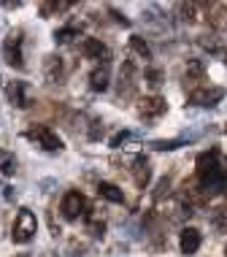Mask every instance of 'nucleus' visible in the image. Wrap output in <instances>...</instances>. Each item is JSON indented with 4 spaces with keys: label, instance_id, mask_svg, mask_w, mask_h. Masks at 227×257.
<instances>
[{
    "label": "nucleus",
    "instance_id": "2",
    "mask_svg": "<svg viewBox=\"0 0 227 257\" xmlns=\"http://www.w3.org/2000/svg\"><path fill=\"white\" fill-rule=\"evenodd\" d=\"M38 230V219L36 214L30 211V208H19L17 219H14V227H11V238L14 244H27V241L36 235Z\"/></svg>",
    "mask_w": 227,
    "mask_h": 257
},
{
    "label": "nucleus",
    "instance_id": "17",
    "mask_svg": "<svg viewBox=\"0 0 227 257\" xmlns=\"http://www.w3.org/2000/svg\"><path fill=\"white\" fill-rule=\"evenodd\" d=\"M146 81H149L151 87L162 84V71H157V68H149V71H146Z\"/></svg>",
    "mask_w": 227,
    "mask_h": 257
},
{
    "label": "nucleus",
    "instance_id": "22",
    "mask_svg": "<svg viewBox=\"0 0 227 257\" xmlns=\"http://www.w3.org/2000/svg\"><path fill=\"white\" fill-rule=\"evenodd\" d=\"M103 230H106V225H103V222H92V225H89V233H92L95 238H100Z\"/></svg>",
    "mask_w": 227,
    "mask_h": 257
},
{
    "label": "nucleus",
    "instance_id": "14",
    "mask_svg": "<svg viewBox=\"0 0 227 257\" xmlns=\"http://www.w3.org/2000/svg\"><path fill=\"white\" fill-rule=\"evenodd\" d=\"M60 76H63V60L52 54V57H46V79L60 81Z\"/></svg>",
    "mask_w": 227,
    "mask_h": 257
},
{
    "label": "nucleus",
    "instance_id": "1",
    "mask_svg": "<svg viewBox=\"0 0 227 257\" xmlns=\"http://www.w3.org/2000/svg\"><path fill=\"white\" fill-rule=\"evenodd\" d=\"M197 182L208 195L227 190V168L219 163V149H208L197 155Z\"/></svg>",
    "mask_w": 227,
    "mask_h": 257
},
{
    "label": "nucleus",
    "instance_id": "20",
    "mask_svg": "<svg viewBox=\"0 0 227 257\" xmlns=\"http://www.w3.org/2000/svg\"><path fill=\"white\" fill-rule=\"evenodd\" d=\"M127 138H130V130H122V133H116V136L111 138V149H119L122 144L127 141Z\"/></svg>",
    "mask_w": 227,
    "mask_h": 257
},
{
    "label": "nucleus",
    "instance_id": "13",
    "mask_svg": "<svg viewBox=\"0 0 227 257\" xmlns=\"http://www.w3.org/2000/svg\"><path fill=\"white\" fill-rule=\"evenodd\" d=\"M98 195L111 200V203H122V200H125V192H122L116 184H111V182H100L98 184Z\"/></svg>",
    "mask_w": 227,
    "mask_h": 257
},
{
    "label": "nucleus",
    "instance_id": "6",
    "mask_svg": "<svg viewBox=\"0 0 227 257\" xmlns=\"http://www.w3.org/2000/svg\"><path fill=\"white\" fill-rule=\"evenodd\" d=\"M224 98L222 87H197L189 92V103L192 106H216L219 100Z\"/></svg>",
    "mask_w": 227,
    "mask_h": 257
},
{
    "label": "nucleus",
    "instance_id": "4",
    "mask_svg": "<svg viewBox=\"0 0 227 257\" xmlns=\"http://www.w3.org/2000/svg\"><path fill=\"white\" fill-rule=\"evenodd\" d=\"M27 138L38 141L46 152H60V149H63V138L54 133L49 124H33V127L27 130Z\"/></svg>",
    "mask_w": 227,
    "mask_h": 257
},
{
    "label": "nucleus",
    "instance_id": "9",
    "mask_svg": "<svg viewBox=\"0 0 227 257\" xmlns=\"http://www.w3.org/2000/svg\"><path fill=\"white\" fill-rule=\"evenodd\" d=\"M130 173H133V182H135V184H138L141 190H143V187L149 184V179H151V168H149V160L143 157V155H138V157L133 160V168H130Z\"/></svg>",
    "mask_w": 227,
    "mask_h": 257
},
{
    "label": "nucleus",
    "instance_id": "8",
    "mask_svg": "<svg viewBox=\"0 0 227 257\" xmlns=\"http://www.w3.org/2000/svg\"><path fill=\"white\" fill-rule=\"evenodd\" d=\"M162 111H165V98H160V95L143 98L141 106H138V114L143 116V119H154V116H160Z\"/></svg>",
    "mask_w": 227,
    "mask_h": 257
},
{
    "label": "nucleus",
    "instance_id": "12",
    "mask_svg": "<svg viewBox=\"0 0 227 257\" xmlns=\"http://www.w3.org/2000/svg\"><path fill=\"white\" fill-rule=\"evenodd\" d=\"M6 95H9V100L17 108H27V84L25 81H11V84L6 87Z\"/></svg>",
    "mask_w": 227,
    "mask_h": 257
},
{
    "label": "nucleus",
    "instance_id": "3",
    "mask_svg": "<svg viewBox=\"0 0 227 257\" xmlns=\"http://www.w3.org/2000/svg\"><path fill=\"white\" fill-rule=\"evenodd\" d=\"M3 57L11 68H25V54H22V30H11L3 41Z\"/></svg>",
    "mask_w": 227,
    "mask_h": 257
},
{
    "label": "nucleus",
    "instance_id": "19",
    "mask_svg": "<svg viewBox=\"0 0 227 257\" xmlns=\"http://www.w3.org/2000/svg\"><path fill=\"white\" fill-rule=\"evenodd\" d=\"M98 138H103V122L95 119L92 127H89V141H98Z\"/></svg>",
    "mask_w": 227,
    "mask_h": 257
},
{
    "label": "nucleus",
    "instance_id": "15",
    "mask_svg": "<svg viewBox=\"0 0 227 257\" xmlns=\"http://www.w3.org/2000/svg\"><path fill=\"white\" fill-rule=\"evenodd\" d=\"M130 49L138 54V57H143V60H151V49H149V44H146L141 36H133V38H130Z\"/></svg>",
    "mask_w": 227,
    "mask_h": 257
},
{
    "label": "nucleus",
    "instance_id": "24",
    "mask_svg": "<svg viewBox=\"0 0 227 257\" xmlns=\"http://www.w3.org/2000/svg\"><path fill=\"white\" fill-rule=\"evenodd\" d=\"M224 252H227V249H224Z\"/></svg>",
    "mask_w": 227,
    "mask_h": 257
},
{
    "label": "nucleus",
    "instance_id": "10",
    "mask_svg": "<svg viewBox=\"0 0 227 257\" xmlns=\"http://www.w3.org/2000/svg\"><path fill=\"white\" fill-rule=\"evenodd\" d=\"M81 54L87 60H108V46L103 44L100 38H87L81 44Z\"/></svg>",
    "mask_w": 227,
    "mask_h": 257
},
{
    "label": "nucleus",
    "instance_id": "5",
    "mask_svg": "<svg viewBox=\"0 0 227 257\" xmlns=\"http://www.w3.org/2000/svg\"><path fill=\"white\" fill-rule=\"evenodd\" d=\"M60 211H63L65 219H79L81 214L87 211V198L81 195L79 190H71V192L63 198V203H60Z\"/></svg>",
    "mask_w": 227,
    "mask_h": 257
},
{
    "label": "nucleus",
    "instance_id": "7",
    "mask_svg": "<svg viewBox=\"0 0 227 257\" xmlns=\"http://www.w3.org/2000/svg\"><path fill=\"white\" fill-rule=\"evenodd\" d=\"M200 244H203V235H200L197 227H184L181 235H178V246H181V252L187 257L195 254L197 249H200Z\"/></svg>",
    "mask_w": 227,
    "mask_h": 257
},
{
    "label": "nucleus",
    "instance_id": "21",
    "mask_svg": "<svg viewBox=\"0 0 227 257\" xmlns=\"http://www.w3.org/2000/svg\"><path fill=\"white\" fill-rule=\"evenodd\" d=\"M0 171H3L6 176H11V173L17 171V163H14L11 157H3V165H0Z\"/></svg>",
    "mask_w": 227,
    "mask_h": 257
},
{
    "label": "nucleus",
    "instance_id": "11",
    "mask_svg": "<svg viewBox=\"0 0 227 257\" xmlns=\"http://www.w3.org/2000/svg\"><path fill=\"white\" fill-rule=\"evenodd\" d=\"M108 79H111V71H108V62H103V65H98L92 73H89V89H95V92H106Z\"/></svg>",
    "mask_w": 227,
    "mask_h": 257
},
{
    "label": "nucleus",
    "instance_id": "23",
    "mask_svg": "<svg viewBox=\"0 0 227 257\" xmlns=\"http://www.w3.org/2000/svg\"><path fill=\"white\" fill-rule=\"evenodd\" d=\"M19 257H27V254H19Z\"/></svg>",
    "mask_w": 227,
    "mask_h": 257
},
{
    "label": "nucleus",
    "instance_id": "18",
    "mask_svg": "<svg viewBox=\"0 0 227 257\" xmlns=\"http://www.w3.org/2000/svg\"><path fill=\"white\" fill-rule=\"evenodd\" d=\"M76 33H79V27H76V25H68V27H63V30H60L54 38H57V41H71V36H76Z\"/></svg>",
    "mask_w": 227,
    "mask_h": 257
},
{
    "label": "nucleus",
    "instance_id": "16",
    "mask_svg": "<svg viewBox=\"0 0 227 257\" xmlns=\"http://www.w3.org/2000/svg\"><path fill=\"white\" fill-rule=\"evenodd\" d=\"M181 144H184V141H178V138H176V141H154L151 147L160 149V152H170V149H178Z\"/></svg>",
    "mask_w": 227,
    "mask_h": 257
}]
</instances>
